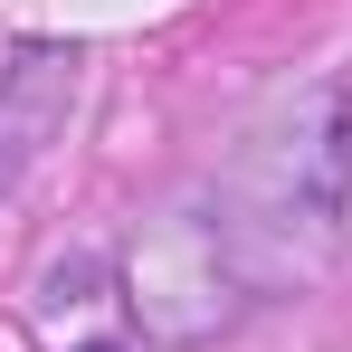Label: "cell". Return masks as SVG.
I'll return each instance as SVG.
<instances>
[{"instance_id":"cell-1","label":"cell","mask_w":352,"mask_h":352,"mask_svg":"<svg viewBox=\"0 0 352 352\" xmlns=\"http://www.w3.org/2000/svg\"><path fill=\"white\" fill-rule=\"evenodd\" d=\"M343 181H352V105L343 86H305L276 133L248 143L229 200H219V248L248 267V286H305L343 248Z\"/></svg>"},{"instance_id":"cell-2","label":"cell","mask_w":352,"mask_h":352,"mask_svg":"<svg viewBox=\"0 0 352 352\" xmlns=\"http://www.w3.org/2000/svg\"><path fill=\"white\" fill-rule=\"evenodd\" d=\"M67 105H76V58L67 48H19V67L0 76V190L48 153Z\"/></svg>"},{"instance_id":"cell-3","label":"cell","mask_w":352,"mask_h":352,"mask_svg":"<svg viewBox=\"0 0 352 352\" xmlns=\"http://www.w3.org/2000/svg\"><path fill=\"white\" fill-rule=\"evenodd\" d=\"M86 352H115V343H86Z\"/></svg>"}]
</instances>
